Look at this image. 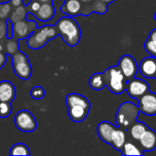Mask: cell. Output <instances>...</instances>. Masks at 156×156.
Returning <instances> with one entry per match:
<instances>
[{
	"label": "cell",
	"instance_id": "cell-1",
	"mask_svg": "<svg viewBox=\"0 0 156 156\" xmlns=\"http://www.w3.org/2000/svg\"><path fill=\"white\" fill-rule=\"evenodd\" d=\"M58 36L69 47H75L79 44L81 37V29L77 21L69 16L60 17L54 25Z\"/></svg>",
	"mask_w": 156,
	"mask_h": 156
},
{
	"label": "cell",
	"instance_id": "cell-2",
	"mask_svg": "<svg viewBox=\"0 0 156 156\" xmlns=\"http://www.w3.org/2000/svg\"><path fill=\"white\" fill-rule=\"evenodd\" d=\"M58 36L54 25H46L37 27L27 38V45L29 48L37 50L45 47L48 41Z\"/></svg>",
	"mask_w": 156,
	"mask_h": 156
},
{
	"label": "cell",
	"instance_id": "cell-3",
	"mask_svg": "<svg viewBox=\"0 0 156 156\" xmlns=\"http://www.w3.org/2000/svg\"><path fill=\"white\" fill-rule=\"evenodd\" d=\"M103 77L105 84L111 92L119 95L125 91L128 80L122 72L118 65L107 69L103 72Z\"/></svg>",
	"mask_w": 156,
	"mask_h": 156
},
{
	"label": "cell",
	"instance_id": "cell-4",
	"mask_svg": "<svg viewBox=\"0 0 156 156\" xmlns=\"http://www.w3.org/2000/svg\"><path fill=\"white\" fill-rule=\"evenodd\" d=\"M140 110L135 103L131 101H125L118 108L115 115V121L118 127L124 130H128L133 123L137 121Z\"/></svg>",
	"mask_w": 156,
	"mask_h": 156
},
{
	"label": "cell",
	"instance_id": "cell-5",
	"mask_svg": "<svg viewBox=\"0 0 156 156\" xmlns=\"http://www.w3.org/2000/svg\"><path fill=\"white\" fill-rule=\"evenodd\" d=\"M7 56L12 59V67L15 74L23 80H29L32 75V67L27 56L21 50Z\"/></svg>",
	"mask_w": 156,
	"mask_h": 156
},
{
	"label": "cell",
	"instance_id": "cell-6",
	"mask_svg": "<svg viewBox=\"0 0 156 156\" xmlns=\"http://www.w3.org/2000/svg\"><path fill=\"white\" fill-rule=\"evenodd\" d=\"M14 122L16 127L24 133H32L37 128V122L35 116L27 110H21L16 112Z\"/></svg>",
	"mask_w": 156,
	"mask_h": 156
},
{
	"label": "cell",
	"instance_id": "cell-7",
	"mask_svg": "<svg viewBox=\"0 0 156 156\" xmlns=\"http://www.w3.org/2000/svg\"><path fill=\"white\" fill-rule=\"evenodd\" d=\"M37 27V23L32 19L20 20L13 24V38L21 40L27 39Z\"/></svg>",
	"mask_w": 156,
	"mask_h": 156
},
{
	"label": "cell",
	"instance_id": "cell-8",
	"mask_svg": "<svg viewBox=\"0 0 156 156\" xmlns=\"http://www.w3.org/2000/svg\"><path fill=\"white\" fill-rule=\"evenodd\" d=\"M149 90H150V85L145 80L137 79L135 77L131 80H128L126 84V90H125L127 94L132 99H135V100H138Z\"/></svg>",
	"mask_w": 156,
	"mask_h": 156
},
{
	"label": "cell",
	"instance_id": "cell-9",
	"mask_svg": "<svg viewBox=\"0 0 156 156\" xmlns=\"http://www.w3.org/2000/svg\"><path fill=\"white\" fill-rule=\"evenodd\" d=\"M138 102L140 112L147 116L156 115V93L149 90L138 99Z\"/></svg>",
	"mask_w": 156,
	"mask_h": 156
},
{
	"label": "cell",
	"instance_id": "cell-10",
	"mask_svg": "<svg viewBox=\"0 0 156 156\" xmlns=\"http://www.w3.org/2000/svg\"><path fill=\"white\" fill-rule=\"evenodd\" d=\"M118 67L127 78V80L134 78L139 71V66L136 60L131 55H123L119 60Z\"/></svg>",
	"mask_w": 156,
	"mask_h": 156
},
{
	"label": "cell",
	"instance_id": "cell-11",
	"mask_svg": "<svg viewBox=\"0 0 156 156\" xmlns=\"http://www.w3.org/2000/svg\"><path fill=\"white\" fill-rule=\"evenodd\" d=\"M140 73L148 79H154L156 75V58L147 57L144 58L139 65Z\"/></svg>",
	"mask_w": 156,
	"mask_h": 156
},
{
	"label": "cell",
	"instance_id": "cell-12",
	"mask_svg": "<svg viewBox=\"0 0 156 156\" xmlns=\"http://www.w3.org/2000/svg\"><path fill=\"white\" fill-rule=\"evenodd\" d=\"M144 152H152L156 149V132L148 128L138 141Z\"/></svg>",
	"mask_w": 156,
	"mask_h": 156
},
{
	"label": "cell",
	"instance_id": "cell-13",
	"mask_svg": "<svg viewBox=\"0 0 156 156\" xmlns=\"http://www.w3.org/2000/svg\"><path fill=\"white\" fill-rule=\"evenodd\" d=\"M115 128L116 126L110 122H101L97 126V134L102 142L111 145L112 133Z\"/></svg>",
	"mask_w": 156,
	"mask_h": 156
},
{
	"label": "cell",
	"instance_id": "cell-14",
	"mask_svg": "<svg viewBox=\"0 0 156 156\" xmlns=\"http://www.w3.org/2000/svg\"><path fill=\"white\" fill-rule=\"evenodd\" d=\"M16 87L11 81H0V101L12 102L16 98Z\"/></svg>",
	"mask_w": 156,
	"mask_h": 156
},
{
	"label": "cell",
	"instance_id": "cell-15",
	"mask_svg": "<svg viewBox=\"0 0 156 156\" xmlns=\"http://www.w3.org/2000/svg\"><path fill=\"white\" fill-rule=\"evenodd\" d=\"M82 3L80 0H65L60 6V11L69 16H77L81 14Z\"/></svg>",
	"mask_w": 156,
	"mask_h": 156
},
{
	"label": "cell",
	"instance_id": "cell-16",
	"mask_svg": "<svg viewBox=\"0 0 156 156\" xmlns=\"http://www.w3.org/2000/svg\"><path fill=\"white\" fill-rule=\"evenodd\" d=\"M67 108H68V115L69 119L74 122H81L84 120H86L90 110L80 105H72V106H68Z\"/></svg>",
	"mask_w": 156,
	"mask_h": 156
},
{
	"label": "cell",
	"instance_id": "cell-17",
	"mask_svg": "<svg viewBox=\"0 0 156 156\" xmlns=\"http://www.w3.org/2000/svg\"><path fill=\"white\" fill-rule=\"evenodd\" d=\"M56 10L52 3H43L41 4L39 9L34 14L35 17L41 22H48L51 20L55 16Z\"/></svg>",
	"mask_w": 156,
	"mask_h": 156
},
{
	"label": "cell",
	"instance_id": "cell-18",
	"mask_svg": "<svg viewBox=\"0 0 156 156\" xmlns=\"http://www.w3.org/2000/svg\"><path fill=\"white\" fill-rule=\"evenodd\" d=\"M126 130L116 127L113 133H112V144L111 145L117 151H122V146L124 145L126 140Z\"/></svg>",
	"mask_w": 156,
	"mask_h": 156
},
{
	"label": "cell",
	"instance_id": "cell-19",
	"mask_svg": "<svg viewBox=\"0 0 156 156\" xmlns=\"http://www.w3.org/2000/svg\"><path fill=\"white\" fill-rule=\"evenodd\" d=\"M65 101H66L67 107L72 106V105H80L88 109H90V101L85 96L79 94V93H69V95H67Z\"/></svg>",
	"mask_w": 156,
	"mask_h": 156
},
{
	"label": "cell",
	"instance_id": "cell-20",
	"mask_svg": "<svg viewBox=\"0 0 156 156\" xmlns=\"http://www.w3.org/2000/svg\"><path fill=\"white\" fill-rule=\"evenodd\" d=\"M147 129H148V126L145 123H144L142 122H137L136 121L129 128V130H130V135H131V137L134 141H139L140 138L142 137V135L145 133V131Z\"/></svg>",
	"mask_w": 156,
	"mask_h": 156
},
{
	"label": "cell",
	"instance_id": "cell-21",
	"mask_svg": "<svg viewBox=\"0 0 156 156\" xmlns=\"http://www.w3.org/2000/svg\"><path fill=\"white\" fill-rule=\"evenodd\" d=\"M89 85L94 90H98V91L101 90L106 86L103 73L97 72V73L92 74L89 80Z\"/></svg>",
	"mask_w": 156,
	"mask_h": 156
},
{
	"label": "cell",
	"instance_id": "cell-22",
	"mask_svg": "<svg viewBox=\"0 0 156 156\" xmlns=\"http://www.w3.org/2000/svg\"><path fill=\"white\" fill-rule=\"evenodd\" d=\"M122 154L123 155H144V151L139 148L134 143L126 141L122 148Z\"/></svg>",
	"mask_w": 156,
	"mask_h": 156
},
{
	"label": "cell",
	"instance_id": "cell-23",
	"mask_svg": "<svg viewBox=\"0 0 156 156\" xmlns=\"http://www.w3.org/2000/svg\"><path fill=\"white\" fill-rule=\"evenodd\" d=\"M29 12V7L28 5H21L19 6L16 7V9L15 11L12 12L11 16L9 17V19L11 20V22L14 24L17 21L26 19V16L27 14Z\"/></svg>",
	"mask_w": 156,
	"mask_h": 156
},
{
	"label": "cell",
	"instance_id": "cell-24",
	"mask_svg": "<svg viewBox=\"0 0 156 156\" xmlns=\"http://www.w3.org/2000/svg\"><path fill=\"white\" fill-rule=\"evenodd\" d=\"M9 154L10 155H30L31 153H30L29 148L26 144L18 143V144L12 145L9 151Z\"/></svg>",
	"mask_w": 156,
	"mask_h": 156
},
{
	"label": "cell",
	"instance_id": "cell-25",
	"mask_svg": "<svg viewBox=\"0 0 156 156\" xmlns=\"http://www.w3.org/2000/svg\"><path fill=\"white\" fill-rule=\"evenodd\" d=\"M19 40L15 39L13 37L7 38L6 44H5V49H6V55H12L16 52H17L19 49V45H18Z\"/></svg>",
	"mask_w": 156,
	"mask_h": 156
},
{
	"label": "cell",
	"instance_id": "cell-26",
	"mask_svg": "<svg viewBox=\"0 0 156 156\" xmlns=\"http://www.w3.org/2000/svg\"><path fill=\"white\" fill-rule=\"evenodd\" d=\"M45 94H46L45 90L41 86H35L30 90V96H31V98L34 99V100H36V101L42 100L45 97Z\"/></svg>",
	"mask_w": 156,
	"mask_h": 156
},
{
	"label": "cell",
	"instance_id": "cell-27",
	"mask_svg": "<svg viewBox=\"0 0 156 156\" xmlns=\"http://www.w3.org/2000/svg\"><path fill=\"white\" fill-rule=\"evenodd\" d=\"M12 112L11 102L0 101V118H7Z\"/></svg>",
	"mask_w": 156,
	"mask_h": 156
},
{
	"label": "cell",
	"instance_id": "cell-28",
	"mask_svg": "<svg viewBox=\"0 0 156 156\" xmlns=\"http://www.w3.org/2000/svg\"><path fill=\"white\" fill-rule=\"evenodd\" d=\"M144 48L150 56L156 58V40L151 39L148 37V39L144 43Z\"/></svg>",
	"mask_w": 156,
	"mask_h": 156
},
{
	"label": "cell",
	"instance_id": "cell-29",
	"mask_svg": "<svg viewBox=\"0 0 156 156\" xmlns=\"http://www.w3.org/2000/svg\"><path fill=\"white\" fill-rule=\"evenodd\" d=\"M11 10L9 2L0 4V19H5Z\"/></svg>",
	"mask_w": 156,
	"mask_h": 156
},
{
	"label": "cell",
	"instance_id": "cell-30",
	"mask_svg": "<svg viewBox=\"0 0 156 156\" xmlns=\"http://www.w3.org/2000/svg\"><path fill=\"white\" fill-rule=\"evenodd\" d=\"M7 34V24L5 19H0V39L6 38Z\"/></svg>",
	"mask_w": 156,
	"mask_h": 156
},
{
	"label": "cell",
	"instance_id": "cell-31",
	"mask_svg": "<svg viewBox=\"0 0 156 156\" xmlns=\"http://www.w3.org/2000/svg\"><path fill=\"white\" fill-rule=\"evenodd\" d=\"M29 7V12H31L32 14H35L40 7L41 3H39L37 0H31L30 3L27 5Z\"/></svg>",
	"mask_w": 156,
	"mask_h": 156
},
{
	"label": "cell",
	"instance_id": "cell-32",
	"mask_svg": "<svg viewBox=\"0 0 156 156\" xmlns=\"http://www.w3.org/2000/svg\"><path fill=\"white\" fill-rule=\"evenodd\" d=\"M6 57L7 55L3 53V52H0V69L5 66V62H6Z\"/></svg>",
	"mask_w": 156,
	"mask_h": 156
},
{
	"label": "cell",
	"instance_id": "cell-33",
	"mask_svg": "<svg viewBox=\"0 0 156 156\" xmlns=\"http://www.w3.org/2000/svg\"><path fill=\"white\" fill-rule=\"evenodd\" d=\"M9 3H11V5L15 7H17L21 5H24V0H10Z\"/></svg>",
	"mask_w": 156,
	"mask_h": 156
},
{
	"label": "cell",
	"instance_id": "cell-34",
	"mask_svg": "<svg viewBox=\"0 0 156 156\" xmlns=\"http://www.w3.org/2000/svg\"><path fill=\"white\" fill-rule=\"evenodd\" d=\"M149 38H151V39H154L156 40V28L154 29H153L151 32H150V34H149V37H148Z\"/></svg>",
	"mask_w": 156,
	"mask_h": 156
},
{
	"label": "cell",
	"instance_id": "cell-35",
	"mask_svg": "<svg viewBox=\"0 0 156 156\" xmlns=\"http://www.w3.org/2000/svg\"><path fill=\"white\" fill-rule=\"evenodd\" d=\"M93 1H95V0H80V2L82 4H91Z\"/></svg>",
	"mask_w": 156,
	"mask_h": 156
},
{
	"label": "cell",
	"instance_id": "cell-36",
	"mask_svg": "<svg viewBox=\"0 0 156 156\" xmlns=\"http://www.w3.org/2000/svg\"><path fill=\"white\" fill-rule=\"evenodd\" d=\"M39 3H41V4H43V3H52L53 2V0H37Z\"/></svg>",
	"mask_w": 156,
	"mask_h": 156
},
{
	"label": "cell",
	"instance_id": "cell-37",
	"mask_svg": "<svg viewBox=\"0 0 156 156\" xmlns=\"http://www.w3.org/2000/svg\"><path fill=\"white\" fill-rule=\"evenodd\" d=\"M101 1H102V2H104V3H106L107 5H110V4L113 3L115 0H101Z\"/></svg>",
	"mask_w": 156,
	"mask_h": 156
},
{
	"label": "cell",
	"instance_id": "cell-38",
	"mask_svg": "<svg viewBox=\"0 0 156 156\" xmlns=\"http://www.w3.org/2000/svg\"><path fill=\"white\" fill-rule=\"evenodd\" d=\"M3 49H4V47H3L2 43L0 42V52H2V51H3Z\"/></svg>",
	"mask_w": 156,
	"mask_h": 156
},
{
	"label": "cell",
	"instance_id": "cell-39",
	"mask_svg": "<svg viewBox=\"0 0 156 156\" xmlns=\"http://www.w3.org/2000/svg\"><path fill=\"white\" fill-rule=\"evenodd\" d=\"M154 20H155V22H156V11H155V13H154Z\"/></svg>",
	"mask_w": 156,
	"mask_h": 156
},
{
	"label": "cell",
	"instance_id": "cell-40",
	"mask_svg": "<svg viewBox=\"0 0 156 156\" xmlns=\"http://www.w3.org/2000/svg\"><path fill=\"white\" fill-rule=\"evenodd\" d=\"M154 79H155V80H156V75H155V77H154Z\"/></svg>",
	"mask_w": 156,
	"mask_h": 156
}]
</instances>
